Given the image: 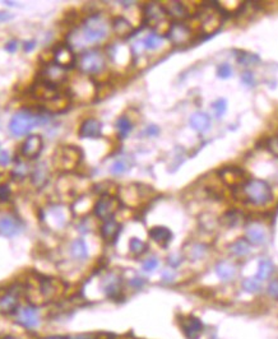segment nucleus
Listing matches in <instances>:
<instances>
[{
    "mask_svg": "<svg viewBox=\"0 0 278 339\" xmlns=\"http://www.w3.org/2000/svg\"><path fill=\"white\" fill-rule=\"evenodd\" d=\"M104 292L110 299H117L121 293L120 278H117L115 275H111V277H108L105 279Z\"/></svg>",
    "mask_w": 278,
    "mask_h": 339,
    "instance_id": "nucleus-24",
    "label": "nucleus"
},
{
    "mask_svg": "<svg viewBox=\"0 0 278 339\" xmlns=\"http://www.w3.org/2000/svg\"><path fill=\"white\" fill-rule=\"evenodd\" d=\"M273 270H275L273 263H272L269 259H261L260 262H259L258 273H257V277H255V278L258 279V281H260V282L261 281H265V279L271 277Z\"/></svg>",
    "mask_w": 278,
    "mask_h": 339,
    "instance_id": "nucleus-30",
    "label": "nucleus"
},
{
    "mask_svg": "<svg viewBox=\"0 0 278 339\" xmlns=\"http://www.w3.org/2000/svg\"><path fill=\"white\" fill-rule=\"evenodd\" d=\"M24 287L20 285H10L7 291L0 293V314L9 315L18 311L19 297L23 293Z\"/></svg>",
    "mask_w": 278,
    "mask_h": 339,
    "instance_id": "nucleus-7",
    "label": "nucleus"
},
{
    "mask_svg": "<svg viewBox=\"0 0 278 339\" xmlns=\"http://www.w3.org/2000/svg\"><path fill=\"white\" fill-rule=\"evenodd\" d=\"M53 57H54V63L59 67L68 69L72 68L75 64V55H74L72 47L67 44H59L53 51Z\"/></svg>",
    "mask_w": 278,
    "mask_h": 339,
    "instance_id": "nucleus-12",
    "label": "nucleus"
},
{
    "mask_svg": "<svg viewBox=\"0 0 278 339\" xmlns=\"http://www.w3.org/2000/svg\"><path fill=\"white\" fill-rule=\"evenodd\" d=\"M67 337H63V336H50V337H44V338L41 339H65Z\"/></svg>",
    "mask_w": 278,
    "mask_h": 339,
    "instance_id": "nucleus-55",
    "label": "nucleus"
},
{
    "mask_svg": "<svg viewBox=\"0 0 278 339\" xmlns=\"http://www.w3.org/2000/svg\"><path fill=\"white\" fill-rule=\"evenodd\" d=\"M144 283H146V281H144L143 278H141V277H135V278H133L130 281V285L131 287H134V288H142L144 285Z\"/></svg>",
    "mask_w": 278,
    "mask_h": 339,
    "instance_id": "nucleus-50",
    "label": "nucleus"
},
{
    "mask_svg": "<svg viewBox=\"0 0 278 339\" xmlns=\"http://www.w3.org/2000/svg\"><path fill=\"white\" fill-rule=\"evenodd\" d=\"M232 74L231 65L227 64V63H223L220 67L217 68V75L220 78H230Z\"/></svg>",
    "mask_w": 278,
    "mask_h": 339,
    "instance_id": "nucleus-41",
    "label": "nucleus"
},
{
    "mask_svg": "<svg viewBox=\"0 0 278 339\" xmlns=\"http://www.w3.org/2000/svg\"><path fill=\"white\" fill-rule=\"evenodd\" d=\"M149 237L153 240L154 242H157L158 245L166 246L168 245V242L172 240V232L167 229V227H162V226H157L149 231Z\"/></svg>",
    "mask_w": 278,
    "mask_h": 339,
    "instance_id": "nucleus-22",
    "label": "nucleus"
},
{
    "mask_svg": "<svg viewBox=\"0 0 278 339\" xmlns=\"http://www.w3.org/2000/svg\"><path fill=\"white\" fill-rule=\"evenodd\" d=\"M10 162V156L7 151H0V166H7Z\"/></svg>",
    "mask_w": 278,
    "mask_h": 339,
    "instance_id": "nucleus-48",
    "label": "nucleus"
},
{
    "mask_svg": "<svg viewBox=\"0 0 278 339\" xmlns=\"http://www.w3.org/2000/svg\"><path fill=\"white\" fill-rule=\"evenodd\" d=\"M144 17L146 22L152 27H157L161 23H165L166 18V12L164 7L158 3H148L144 7Z\"/></svg>",
    "mask_w": 278,
    "mask_h": 339,
    "instance_id": "nucleus-15",
    "label": "nucleus"
},
{
    "mask_svg": "<svg viewBox=\"0 0 278 339\" xmlns=\"http://www.w3.org/2000/svg\"><path fill=\"white\" fill-rule=\"evenodd\" d=\"M10 198V189L8 185L1 184L0 185V200L1 202H7Z\"/></svg>",
    "mask_w": 278,
    "mask_h": 339,
    "instance_id": "nucleus-44",
    "label": "nucleus"
},
{
    "mask_svg": "<svg viewBox=\"0 0 278 339\" xmlns=\"http://www.w3.org/2000/svg\"><path fill=\"white\" fill-rule=\"evenodd\" d=\"M242 194L249 203L255 205H263L272 199V189L268 182L260 178H250L240 185Z\"/></svg>",
    "mask_w": 278,
    "mask_h": 339,
    "instance_id": "nucleus-3",
    "label": "nucleus"
},
{
    "mask_svg": "<svg viewBox=\"0 0 278 339\" xmlns=\"http://www.w3.org/2000/svg\"><path fill=\"white\" fill-rule=\"evenodd\" d=\"M190 126L199 133H204L211 128V118L204 112H195L190 118Z\"/></svg>",
    "mask_w": 278,
    "mask_h": 339,
    "instance_id": "nucleus-25",
    "label": "nucleus"
},
{
    "mask_svg": "<svg viewBox=\"0 0 278 339\" xmlns=\"http://www.w3.org/2000/svg\"><path fill=\"white\" fill-rule=\"evenodd\" d=\"M102 135V124L97 119L90 118L82 123L79 128V137L82 138H100Z\"/></svg>",
    "mask_w": 278,
    "mask_h": 339,
    "instance_id": "nucleus-18",
    "label": "nucleus"
},
{
    "mask_svg": "<svg viewBox=\"0 0 278 339\" xmlns=\"http://www.w3.org/2000/svg\"><path fill=\"white\" fill-rule=\"evenodd\" d=\"M246 240L254 245H261L267 241V232L258 223H251L246 227Z\"/></svg>",
    "mask_w": 278,
    "mask_h": 339,
    "instance_id": "nucleus-19",
    "label": "nucleus"
},
{
    "mask_svg": "<svg viewBox=\"0 0 278 339\" xmlns=\"http://www.w3.org/2000/svg\"><path fill=\"white\" fill-rule=\"evenodd\" d=\"M71 254L74 259H77L79 262H83L88 258V249L83 238H77L72 242Z\"/></svg>",
    "mask_w": 278,
    "mask_h": 339,
    "instance_id": "nucleus-26",
    "label": "nucleus"
},
{
    "mask_svg": "<svg viewBox=\"0 0 278 339\" xmlns=\"http://www.w3.org/2000/svg\"><path fill=\"white\" fill-rule=\"evenodd\" d=\"M213 111H215L216 116H218V118H221L222 115L224 114V111H226V108H227V104H226V101H224L223 98H220V100H217V101L213 104Z\"/></svg>",
    "mask_w": 278,
    "mask_h": 339,
    "instance_id": "nucleus-40",
    "label": "nucleus"
},
{
    "mask_svg": "<svg viewBox=\"0 0 278 339\" xmlns=\"http://www.w3.org/2000/svg\"><path fill=\"white\" fill-rule=\"evenodd\" d=\"M268 148L269 151L273 153V155L278 156V135L276 137H272L268 141Z\"/></svg>",
    "mask_w": 278,
    "mask_h": 339,
    "instance_id": "nucleus-46",
    "label": "nucleus"
},
{
    "mask_svg": "<svg viewBox=\"0 0 278 339\" xmlns=\"http://www.w3.org/2000/svg\"><path fill=\"white\" fill-rule=\"evenodd\" d=\"M230 250L235 256H239V258L246 256L250 252V242L246 238H239L234 244H231Z\"/></svg>",
    "mask_w": 278,
    "mask_h": 339,
    "instance_id": "nucleus-29",
    "label": "nucleus"
},
{
    "mask_svg": "<svg viewBox=\"0 0 278 339\" xmlns=\"http://www.w3.org/2000/svg\"><path fill=\"white\" fill-rule=\"evenodd\" d=\"M158 267V260L156 258H149L143 263L144 272H153L154 269Z\"/></svg>",
    "mask_w": 278,
    "mask_h": 339,
    "instance_id": "nucleus-42",
    "label": "nucleus"
},
{
    "mask_svg": "<svg viewBox=\"0 0 278 339\" xmlns=\"http://www.w3.org/2000/svg\"><path fill=\"white\" fill-rule=\"evenodd\" d=\"M242 82H244L245 84H249V86H254L255 81L253 74H251L250 71H245V73L242 74Z\"/></svg>",
    "mask_w": 278,
    "mask_h": 339,
    "instance_id": "nucleus-49",
    "label": "nucleus"
},
{
    "mask_svg": "<svg viewBox=\"0 0 278 339\" xmlns=\"http://www.w3.org/2000/svg\"><path fill=\"white\" fill-rule=\"evenodd\" d=\"M31 93L37 100H41L45 104L54 101L55 98L60 97L61 93L59 91V87L54 86V84L49 83V82L44 81V79H38L35 82L32 88H31Z\"/></svg>",
    "mask_w": 278,
    "mask_h": 339,
    "instance_id": "nucleus-9",
    "label": "nucleus"
},
{
    "mask_svg": "<svg viewBox=\"0 0 278 339\" xmlns=\"http://www.w3.org/2000/svg\"><path fill=\"white\" fill-rule=\"evenodd\" d=\"M120 230H121V226L119 225L114 218H110L104 221V223H102V226H101L100 232H101V236H102V238H104L105 241L112 242L116 240Z\"/></svg>",
    "mask_w": 278,
    "mask_h": 339,
    "instance_id": "nucleus-20",
    "label": "nucleus"
},
{
    "mask_svg": "<svg viewBox=\"0 0 278 339\" xmlns=\"http://www.w3.org/2000/svg\"><path fill=\"white\" fill-rule=\"evenodd\" d=\"M26 175H27V166L26 165H18L17 167L14 168L13 171V178H26Z\"/></svg>",
    "mask_w": 278,
    "mask_h": 339,
    "instance_id": "nucleus-43",
    "label": "nucleus"
},
{
    "mask_svg": "<svg viewBox=\"0 0 278 339\" xmlns=\"http://www.w3.org/2000/svg\"><path fill=\"white\" fill-rule=\"evenodd\" d=\"M238 269L235 267V264H232L231 262H227V260H222L216 266V273L220 278L223 281V282H230L235 278Z\"/></svg>",
    "mask_w": 278,
    "mask_h": 339,
    "instance_id": "nucleus-23",
    "label": "nucleus"
},
{
    "mask_svg": "<svg viewBox=\"0 0 278 339\" xmlns=\"http://www.w3.org/2000/svg\"><path fill=\"white\" fill-rule=\"evenodd\" d=\"M180 263H181V259L178 258V256L171 255L170 258H168V264H170L172 268H176V267H178Z\"/></svg>",
    "mask_w": 278,
    "mask_h": 339,
    "instance_id": "nucleus-52",
    "label": "nucleus"
},
{
    "mask_svg": "<svg viewBox=\"0 0 278 339\" xmlns=\"http://www.w3.org/2000/svg\"><path fill=\"white\" fill-rule=\"evenodd\" d=\"M13 18V16L9 13H7V12H0V23H3V22H7V20L12 19Z\"/></svg>",
    "mask_w": 278,
    "mask_h": 339,
    "instance_id": "nucleus-53",
    "label": "nucleus"
},
{
    "mask_svg": "<svg viewBox=\"0 0 278 339\" xmlns=\"http://www.w3.org/2000/svg\"><path fill=\"white\" fill-rule=\"evenodd\" d=\"M242 288L246 291V292L249 293H257L260 291L261 288V285H260V281H258L257 278H248L245 279L244 282H242Z\"/></svg>",
    "mask_w": 278,
    "mask_h": 339,
    "instance_id": "nucleus-38",
    "label": "nucleus"
},
{
    "mask_svg": "<svg viewBox=\"0 0 278 339\" xmlns=\"http://www.w3.org/2000/svg\"><path fill=\"white\" fill-rule=\"evenodd\" d=\"M191 30L183 22H175L170 24L167 30L168 40L174 45H185L191 40Z\"/></svg>",
    "mask_w": 278,
    "mask_h": 339,
    "instance_id": "nucleus-11",
    "label": "nucleus"
},
{
    "mask_svg": "<svg viewBox=\"0 0 278 339\" xmlns=\"http://www.w3.org/2000/svg\"><path fill=\"white\" fill-rule=\"evenodd\" d=\"M166 12V14L171 16L174 18H184L188 16V12H186V8L184 7V4L180 3V1H167L166 5H162Z\"/></svg>",
    "mask_w": 278,
    "mask_h": 339,
    "instance_id": "nucleus-27",
    "label": "nucleus"
},
{
    "mask_svg": "<svg viewBox=\"0 0 278 339\" xmlns=\"http://www.w3.org/2000/svg\"><path fill=\"white\" fill-rule=\"evenodd\" d=\"M119 207H120V202L116 196L105 194L94 204L93 213L97 218L106 221V219L112 218V215L116 213Z\"/></svg>",
    "mask_w": 278,
    "mask_h": 339,
    "instance_id": "nucleus-8",
    "label": "nucleus"
},
{
    "mask_svg": "<svg viewBox=\"0 0 278 339\" xmlns=\"http://www.w3.org/2000/svg\"><path fill=\"white\" fill-rule=\"evenodd\" d=\"M47 176H49V171H47L46 166L38 165L32 174V181L37 188H41L47 181Z\"/></svg>",
    "mask_w": 278,
    "mask_h": 339,
    "instance_id": "nucleus-32",
    "label": "nucleus"
},
{
    "mask_svg": "<svg viewBox=\"0 0 278 339\" xmlns=\"http://www.w3.org/2000/svg\"><path fill=\"white\" fill-rule=\"evenodd\" d=\"M236 60L244 67H251V65L258 64L260 59H259L258 55L251 54V53H241V54L238 55Z\"/></svg>",
    "mask_w": 278,
    "mask_h": 339,
    "instance_id": "nucleus-36",
    "label": "nucleus"
},
{
    "mask_svg": "<svg viewBox=\"0 0 278 339\" xmlns=\"http://www.w3.org/2000/svg\"><path fill=\"white\" fill-rule=\"evenodd\" d=\"M162 37L157 34H149L143 41V46L147 50H156L161 46Z\"/></svg>",
    "mask_w": 278,
    "mask_h": 339,
    "instance_id": "nucleus-37",
    "label": "nucleus"
},
{
    "mask_svg": "<svg viewBox=\"0 0 278 339\" xmlns=\"http://www.w3.org/2000/svg\"><path fill=\"white\" fill-rule=\"evenodd\" d=\"M128 168H129V166H128L127 162L119 160V161H116L112 163V166H111V168H110V171H111V174H114V175H121V174H124V172H127Z\"/></svg>",
    "mask_w": 278,
    "mask_h": 339,
    "instance_id": "nucleus-39",
    "label": "nucleus"
},
{
    "mask_svg": "<svg viewBox=\"0 0 278 339\" xmlns=\"http://www.w3.org/2000/svg\"><path fill=\"white\" fill-rule=\"evenodd\" d=\"M17 47H18L17 41H9V42L5 45V50H7L8 53H10V54H13V53L17 51Z\"/></svg>",
    "mask_w": 278,
    "mask_h": 339,
    "instance_id": "nucleus-51",
    "label": "nucleus"
},
{
    "mask_svg": "<svg viewBox=\"0 0 278 339\" xmlns=\"http://www.w3.org/2000/svg\"><path fill=\"white\" fill-rule=\"evenodd\" d=\"M205 251H207V246L203 245V244H199V242H194L186 250V256L190 260H199V259L204 256Z\"/></svg>",
    "mask_w": 278,
    "mask_h": 339,
    "instance_id": "nucleus-31",
    "label": "nucleus"
},
{
    "mask_svg": "<svg viewBox=\"0 0 278 339\" xmlns=\"http://www.w3.org/2000/svg\"><path fill=\"white\" fill-rule=\"evenodd\" d=\"M129 250H130V252L134 256H141L147 251L148 246L146 242H143L139 238L133 237L130 240V242H129Z\"/></svg>",
    "mask_w": 278,
    "mask_h": 339,
    "instance_id": "nucleus-33",
    "label": "nucleus"
},
{
    "mask_svg": "<svg viewBox=\"0 0 278 339\" xmlns=\"http://www.w3.org/2000/svg\"><path fill=\"white\" fill-rule=\"evenodd\" d=\"M47 119L44 115H37L27 110H22L14 115L9 123V130L14 137L27 135L38 125H44Z\"/></svg>",
    "mask_w": 278,
    "mask_h": 339,
    "instance_id": "nucleus-1",
    "label": "nucleus"
},
{
    "mask_svg": "<svg viewBox=\"0 0 278 339\" xmlns=\"http://www.w3.org/2000/svg\"><path fill=\"white\" fill-rule=\"evenodd\" d=\"M40 78L59 87V86L65 81V78H67V69L59 67V65H56L55 63H51V64H47L46 67L42 69Z\"/></svg>",
    "mask_w": 278,
    "mask_h": 339,
    "instance_id": "nucleus-14",
    "label": "nucleus"
},
{
    "mask_svg": "<svg viewBox=\"0 0 278 339\" xmlns=\"http://www.w3.org/2000/svg\"><path fill=\"white\" fill-rule=\"evenodd\" d=\"M42 147H44V142L41 135H28L20 147V155L26 158H36L42 151Z\"/></svg>",
    "mask_w": 278,
    "mask_h": 339,
    "instance_id": "nucleus-16",
    "label": "nucleus"
},
{
    "mask_svg": "<svg viewBox=\"0 0 278 339\" xmlns=\"http://www.w3.org/2000/svg\"><path fill=\"white\" fill-rule=\"evenodd\" d=\"M65 291V285L63 281L51 277H40L37 278V292L41 295L42 301H53L61 297Z\"/></svg>",
    "mask_w": 278,
    "mask_h": 339,
    "instance_id": "nucleus-5",
    "label": "nucleus"
},
{
    "mask_svg": "<svg viewBox=\"0 0 278 339\" xmlns=\"http://www.w3.org/2000/svg\"><path fill=\"white\" fill-rule=\"evenodd\" d=\"M35 46H36L35 41H28V42H24V51H26V53H28V51L34 50Z\"/></svg>",
    "mask_w": 278,
    "mask_h": 339,
    "instance_id": "nucleus-54",
    "label": "nucleus"
},
{
    "mask_svg": "<svg viewBox=\"0 0 278 339\" xmlns=\"http://www.w3.org/2000/svg\"><path fill=\"white\" fill-rule=\"evenodd\" d=\"M158 133H160V128L156 126V125H149L144 130V134L147 137H156V135H158Z\"/></svg>",
    "mask_w": 278,
    "mask_h": 339,
    "instance_id": "nucleus-47",
    "label": "nucleus"
},
{
    "mask_svg": "<svg viewBox=\"0 0 278 339\" xmlns=\"http://www.w3.org/2000/svg\"><path fill=\"white\" fill-rule=\"evenodd\" d=\"M241 221H242L241 213L238 211L227 212V213H226L223 217V223L227 226V227H231V229H234V227H236V226L240 225V223H241Z\"/></svg>",
    "mask_w": 278,
    "mask_h": 339,
    "instance_id": "nucleus-34",
    "label": "nucleus"
},
{
    "mask_svg": "<svg viewBox=\"0 0 278 339\" xmlns=\"http://www.w3.org/2000/svg\"><path fill=\"white\" fill-rule=\"evenodd\" d=\"M181 330L186 339H199L203 333V324L195 316H188L181 321Z\"/></svg>",
    "mask_w": 278,
    "mask_h": 339,
    "instance_id": "nucleus-17",
    "label": "nucleus"
},
{
    "mask_svg": "<svg viewBox=\"0 0 278 339\" xmlns=\"http://www.w3.org/2000/svg\"><path fill=\"white\" fill-rule=\"evenodd\" d=\"M17 322L26 329H35L40 324V315L35 306H26L17 311Z\"/></svg>",
    "mask_w": 278,
    "mask_h": 339,
    "instance_id": "nucleus-13",
    "label": "nucleus"
},
{
    "mask_svg": "<svg viewBox=\"0 0 278 339\" xmlns=\"http://www.w3.org/2000/svg\"><path fill=\"white\" fill-rule=\"evenodd\" d=\"M20 231L19 222L10 215H5L3 218H0V235L5 237H13Z\"/></svg>",
    "mask_w": 278,
    "mask_h": 339,
    "instance_id": "nucleus-21",
    "label": "nucleus"
},
{
    "mask_svg": "<svg viewBox=\"0 0 278 339\" xmlns=\"http://www.w3.org/2000/svg\"><path fill=\"white\" fill-rule=\"evenodd\" d=\"M112 30L117 36L127 37L131 34L133 26L124 17H116L112 20Z\"/></svg>",
    "mask_w": 278,
    "mask_h": 339,
    "instance_id": "nucleus-28",
    "label": "nucleus"
},
{
    "mask_svg": "<svg viewBox=\"0 0 278 339\" xmlns=\"http://www.w3.org/2000/svg\"><path fill=\"white\" fill-rule=\"evenodd\" d=\"M82 149L75 145H61L55 151L54 166L61 171H72L82 161Z\"/></svg>",
    "mask_w": 278,
    "mask_h": 339,
    "instance_id": "nucleus-4",
    "label": "nucleus"
},
{
    "mask_svg": "<svg viewBox=\"0 0 278 339\" xmlns=\"http://www.w3.org/2000/svg\"><path fill=\"white\" fill-rule=\"evenodd\" d=\"M268 295L278 300V279H273L268 285Z\"/></svg>",
    "mask_w": 278,
    "mask_h": 339,
    "instance_id": "nucleus-45",
    "label": "nucleus"
},
{
    "mask_svg": "<svg viewBox=\"0 0 278 339\" xmlns=\"http://www.w3.org/2000/svg\"><path fill=\"white\" fill-rule=\"evenodd\" d=\"M96 93L93 82L84 77H79L72 82L71 94L69 97L77 98L78 101H90Z\"/></svg>",
    "mask_w": 278,
    "mask_h": 339,
    "instance_id": "nucleus-10",
    "label": "nucleus"
},
{
    "mask_svg": "<svg viewBox=\"0 0 278 339\" xmlns=\"http://www.w3.org/2000/svg\"><path fill=\"white\" fill-rule=\"evenodd\" d=\"M82 40L87 44H96L109 35V24L101 14H93L84 20L79 30Z\"/></svg>",
    "mask_w": 278,
    "mask_h": 339,
    "instance_id": "nucleus-2",
    "label": "nucleus"
},
{
    "mask_svg": "<svg viewBox=\"0 0 278 339\" xmlns=\"http://www.w3.org/2000/svg\"><path fill=\"white\" fill-rule=\"evenodd\" d=\"M3 339H17V338H14V337H5V338Z\"/></svg>",
    "mask_w": 278,
    "mask_h": 339,
    "instance_id": "nucleus-56",
    "label": "nucleus"
},
{
    "mask_svg": "<svg viewBox=\"0 0 278 339\" xmlns=\"http://www.w3.org/2000/svg\"><path fill=\"white\" fill-rule=\"evenodd\" d=\"M79 69L86 75H92V74H98L105 69L106 60L102 53L97 50H91L82 54L79 59Z\"/></svg>",
    "mask_w": 278,
    "mask_h": 339,
    "instance_id": "nucleus-6",
    "label": "nucleus"
},
{
    "mask_svg": "<svg viewBox=\"0 0 278 339\" xmlns=\"http://www.w3.org/2000/svg\"><path fill=\"white\" fill-rule=\"evenodd\" d=\"M116 129L119 131L120 138H125L130 133L131 129H133V124H131V121L127 116H121L116 121Z\"/></svg>",
    "mask_w": 278,
    "mask_h": 339,
    "instance_id": "nucleus-35",
    "label": "nucleus"
}]
</instances>
